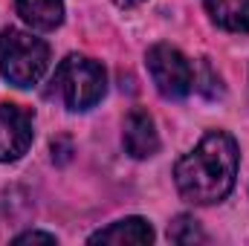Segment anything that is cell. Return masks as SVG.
Returning <instances> with one entry per match:
<instances>
[{"label": "cell", "instance_id": "cell-1", "mask_svg": "<svg viewBox=\"0 0 249 246\" xmlns=\"http://www.w3.org/2000/svg\"><path fill=\"white\" fill-rule=\"evenodd\" d=\"M238 177V145L223 130H209L200 145L174 168V183L183 200L194 206L220 203Z\"/></svg>", "mask_w": 249, "mask_h": 246}, {"label": "cell", "instance_id": "cell-2", "mask_svg": "<svg viewBox=\"0 0 249 246\" xmlns=\"http://www.w3.org/2000/svg\"><path fill=\"white\" fill-rule=\"evenodd\" d=\"M50 67V47L23 29H3L0 32V72L15 87H32Z\"/></svg>", "mask_w": 249, "mask_h": 246}, {"label": "cell", "instance_id": "cell-3", "mask_svg": "<svg viewBox=\"0 0 249 246\" xmlns=\"http://www.w3.org/2000/svg\"><path fill=\"white\" fill-rule=\"evenodd\" d=\"M53 84L70 110H90L102 102L107 90V75L99 61H90L84 55H67L55 70Z\"/></svg>", "mask_w": 249, "mask_h": 246}, {"label": "cell", "instance_id": "cell-4", "mask_svg": "<svg viewBox=\"0 0 249 246\" xmlns=\"http://www.w3.org/2000/svg\"><path fill=\"white\" fill-rule=\"evenodd\" d=\"M148 72L165 99H186L194 87V67L171 44H157L148 50Z\"/></svg>", "mask_w": 249, "mask_h": 246}, {"label": "cell", "instance_id": "cell-5", "mask_svg": "<svg viewBox=\"0 0 249 246\" xmlns=\"http://www.w3.org/2000/svg\"><path fill=\"white\" fill-rule=\"evenodd\" d=\"M32 145V116L18 105H0V162L20 159Z\"/></svg>", "mask_w": 249, "mask_h": 246}, {"label": "cell", "instance_id": "cell-6", "mask_svg": "<svg viewBox=\"0 0 249 246\" xmlns=\"http://www.w3.org/2000/svg\"><path fill=\"white\" fill-rule=\"evenodd\" d=\"M122 142L124 151L133 157V159H148L160 151V133H157V124L151 119L148 110H130L124 116L122 124Z\"/></svg>", "mask_w": 249, "mask_h": 246}, {"label": "cell", "instance_id": "cell-7", "mask_svg": "<svg viewBox=\"0 0 249 246\" xmlns=\"http://www.w3.org/2000/svg\"><path fill=\"white\" fill-rule=\"evenodd\" d=\"M151 241H154V229L142 217H124L90 235V244H151Z\"/></svg>", "mask_w": 249, "mask_h": 246}, {"label": "cell", "instance_id": "cell-8", "mask_svg": "<svg viewBox=\"0 0 249 246\" xmlns=\"http://www.w3.org/2000/svg\"><path fill=\"white\" fill-rule=\"evenodd\" d=\"M18 15L41 32H50L55 26H61L64 20V0H15Z\"/></svg>", "mask_w": 249, "mask_h": 246}, {"label": "cell", "instance_id": "cell-9", "mask_svg": "<svg viewBox=\"0 0 249 246\" xmlns=\"http://www.w3.org/2000/svg\"><path fill=\"white\" fill-rule=\"evenodd\" d=\"M209 18L226 32H249V0H203Z\"/></svg>", "mask_w": 249, "mask_h": 246}, {"label": "cell", "instance_id": "cell-10", "mask_svg": "<svg viewBox=\"0 0 249 246\" xmlns=\"http://www.w3.org/2000/svg\"><path fill=\"white\" fill-rule=\"evenodd\" d=\"M168 241H171V244H203L206 235L200 232V226H197L194 217L180 214V217H174V223L168 226Z\"/></svg>", "mask_w": 249, "mask_h": 246}, {"label": "cell", "instance_id": "cell-11", "mask_svg": "<svg viewBox=\"0 0 249 246\" xmlns=\"http://www.w3.org/2000/svg\"><path fill=\"white\" fill-rule=\"evenodd\" d=\"M194 87L206 96V99H217L220 93H223V87H220V75L212 70V64L203 61L200 64V70L194 72Z\"/></svg>", "mask_w": 249, "mask_h": 246}, {"label": "cell", "instance_id": "cell-12", "mask_svg": "<svg viewBox=\"0 0 249 246\" xmlns=\"http://www.w3.org/2000/svg\"><path fill=\"white\" fill-rule=\"evenodd\" d=\"M32 241H44V244H55V235L50 232H23L15 238V244H32Z\"/></svg>", "mask_w": 249, "mask_h": 246}, {"label": "cell", "instance_id": "cell-13", "mask_svg": "<svg viewBox=\"0 0 249 246\" xmlns=\"http://www.w3.org/2000/svg\"><path fill=\"white\" fill-rule=\"evenodd\" d=\"M53 151H58V159L61 162L70 159V142H53Z\"/></svg>", "mask_w": 249, "mask_h": 246}, {"label": "cell", "instance_id": "cell-14", "mask_svg": "<svg viewBox=\"0 0 249 246\" xmlns=\"http://www.w3.org/2000/svg\"><path fill=\"white\" fill-rule=\"evenodd\" d=\"M116 6H122V9H130V6H139L142 0H113Z\"/></svg>", "mask_w": 249, "mask_h": 246}]
</instances>
